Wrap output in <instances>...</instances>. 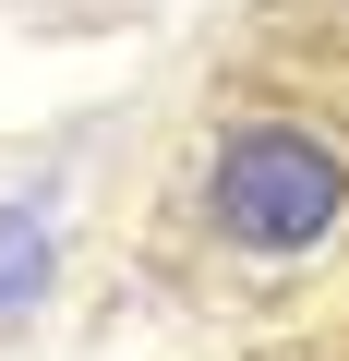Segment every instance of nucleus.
Instances as JSON below:
<instances>
[{
  "label": "nucleus",
  "instance_id": "obj_1",
  "mask_svg": "<svg viewBox=\"0 0 349 361\" xmlns=\"http://www.w3.org/2000/svg\"><path fill=\"white\" fill-rule=\"evenodd\" d=\"M349 205V169L325 133H289V121H253L217 145V229L241 253H301L325 241V217Z\"/></svg>",
  "mask_w": 349,
  "mask_h": 361
},
{
  "label": "nucleus",
  "instance_id": "obj_2",
  "mask_svg": "<svg viewBox=\"0 0 349 361\" xmlns=\"http://www.w3.org/2000/svg\"><path fill=\"white\" fill-rule=\"evenodd\" d=\"M49 289V217L37 205H0V313H25Z\"/></svg>",
  "mask_w": 349,
  "mask_h": 361
}]
</instances>
